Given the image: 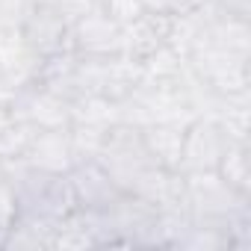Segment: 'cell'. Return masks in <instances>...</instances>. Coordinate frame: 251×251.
<instances>
[{"label":"cell","instance_id":"obj_1","mask_svg":"<svg viewBox=\"0 0 251 251\" xmlns=\"http://www.w3.org/2000/svg\"><path fill=\"white\" fill-rule=\"evenodd\" d=\"M98 163L106 169V175L124 192L130 189V183L148 166H157L148 157V151H145L142 127H133V124H127V121H118V124H112V127L106 130L103 145H100V154H98Z\"/></svg>","mask_w":251,"mask_h":251},{"label":"cell","instance_id":"obj_2","mask_svg":"<svg viewBox=\"0 0 251 251\" xmlns=\"http://www.w3.org/2000/svg\"><path fill=\"white\" fill-rule=\"evenodd\" d=\"M189 68L192 74L207 83L213 92L219 95H230V92H245L251 89V68H248V56L242 53H233V50H225L213 42L201 39L195 42V48L189 50Z\"/></svg>","mask_w":251,"mask_h":251},{"label":"cell","instance_id":"obj_3","mask_svg":"<svg viewBox=\"0 0 251 251\" xmlns=\"http://www.w3.org/2000/svg\"><path fill=\"white\" fill-rule=\"evenodd\" d=\"M183 183H186V207L198 219H227L230 213L248 207V198H251L230 189L216 169L183 172Z\"/></svg>","mask_w":251,"mask_h":251},{"label":"cell","instance_id":"obj_4","mask_svg":"<svg viewBox=\"0 0 251 251\" xmlns=\"http://www.w3.org/2000/svg\"><path fill=\"white\" fill-rule=\"evenodd\" d=\"M68 39H71V50L80 56H109V53H121L124 27L112 21L100 6H95L77 21H71Z\"/></svg>","mask_w":251,"mask_h":251},{"label":"cell","instance_id":"obj_5","mask_svg":"<svg viewBox=\"0 0 251 251\" xmlns=\"http://www.w3.org/2000/svg\"><path fill=\"white\" fill-rule=\"evenodd\" d=\"M68 33H71L68 18L53 3H45V0H36L21 24V36L27 39V45L36 50L39 59L53 56L59 50H68L71 48Z\"/></svg>","mask_w":251,"mask_h":251},{"label":"cell","instance_id":"obj_6","mask_svg":"<svg viewBox=\"0 0 251 251\" xmlns=\"http://www.w3.org/2000/svg\"><path fill=\"white\" fill-rule=\"evenodd\" d=\"M12 115L21 121H30L39 130H50V127H68L71 124V106L65 98H59L56 92L45 89L42 83L30 80L27 86H21V92L15 95V100L9 103Z\"/></svg>","mask_w":251,"mask_h":251},{"label":"cell","instance_id":"obj_7","mask_svg":"<svg viewBox=\"0 0 251 251\" xmlns=\"http://www.w3.org/2000/svg\"><path fill=\"white\" fill-rule=\"evenodd\" d=\"M227 145V136L222 133V127L207 118L198 115L186 124L183 130V157H180V172H204V169H216L222 151Z\"/></svg>","mask_w":251,"mask_h":251},{"label":"cell","instance_id":"obj_8","mask_svg":"<svg viewBox=\"0 0 251 251\" xmlns=\"http://www.w3.org/2000/svg\"><path fill=\"white\" fill-rule=\"evenodd\" d=\"M68 183L74 189L80 210H109L124 192V189H118V183L106 175V169L98 160L74 163L68 172Z\"/></svg>","mask_w":251,"mask_h":251},{"label":"cell","instance_id":"obj_9","mask_svg":"<svg viewBox=\"0 0 251 251\" xmlns=\"http://www.w3.org/2000/svg\"><path fill=\"white\" fill-rule=\"evenodd\" d=\"M24 163L30 169L39 172H50V175H68L74 166V151H71V139H68V127H50V130H39L24 154Z\"/></svg>","mask_w":251,"mask_h":251},{"label":"cell","instance_id":"obj_10","mask_svg":"<svg viewBox=\"0 0 251 251\" xmlns=\"http://www.w3.org/2000/svg\"><path fill=\"white\" fill-rule=\"evenodd\" d=\"M169 24H172V15H163V12H142L136 21L124 24V45H121V50L130 53L133 59L148 56L151 50H157L160 45H166Z\"/></svg>","mask_w":251,"mask_h":251},{"label":"cell","instance_id":"obj_11","mask_svg":"<svg viewBox=\"0 0 251 251\" xmlns=\"http://www.w3.org/2000/svg\"><path fill=\"white\" fill-rule=\"evenodd\" d=\"M183 124H148L142 127V142L148 157L172 172H180V157H183Z\"/></svg>","mask_w":251,"mask_h":251},{"label":"cell","instance_id":"obj_12","mask_svg":"<svg viewBox=\"0 0 251 251\" xmlns=\"http://www.w3.org/2000/svg\"><path fill=\"white\" fill-rule=\"evenodd\" d=\"M210 118L222 127V133L227 139L248 142V130H251V89L222 95Z\"/></svg>","mask_w":251,"mask_h":251},{"label":"cell","instance_id":"obj_13","mask_svg":"<svg viewBox=\"0 0 251 251\" xmlns=\"http://www.w3.org/2000/svg\"><path fill=\"white\" fill-rule=\"evenodd\" d=\"M39 62L42 59L27 45L21 30H0V74H9L18 80H33Z\"/></svg>","mask_w":251,"mask_h":251},{"label":"cell","instance_id":"obj_14","mask_svg":"<svg viewBox=\"0 0 251 251\" xmlns=\"http://www.w3.org/2000/svg\"><path fill=\"white\" fill-rule=\"evenodd\" d=\"M142 83H183L189 74V59L169 45H160L148 56L139 59Z\"/></svg>","mask_w":251,"mask_h":251},{"label":"cell","instance_id":"obj_15","mask_svg":"<svg viewBox=\"0 0 251 251\" xmlns=\"http://www.w3.org/2000/svg\"><path fill=\"white\" fill-rule=\"evenodd\" d=\"M71 124H86V127H100L109 130L112 124L121 121L118 115V100L109 95H77L71 103Z\"/></svg>","mask_w":251,"mask_h":251},{"label":"cell","instance_id":"obj_16","mask_svg":"<svg viewBox=\"0 0 251 251\" xmlns=\"http://www.w3.org/2000/svg\"><path fill=\"white\" fill-rule=\"evenodd\" d=\"M216 172L230 189H236L242 195H251V142L227 139V145H225V151L216 163Z\"/></svg>","mask_w":251,"mask_h":251},{"label":"cell","instance_id":"obj_17","mask_svg":"<svg viewBox=\"0 0 251 251\" xmlns=\"http://www.w3.org/2000/svg\"><path fill=\"white\" fill-rule=\"evenodd\" d=\"M53 225L56 222H45V219H36V216H24L18 213L15 225L9 227L6 233V242H3V251H39V248H50V233H53Z\"/></svg>","mask_w":251,"mask_h":251},{"label":"cell","instance_id":"obj_18","mask_svg":"<svg viewBox=\"0 0 251 251\" xmlns=\"http://www.w3.org/2000/svg\"><path fill=\"white\" fill-rule=\"evenodd\" d=\"M39 133V127H33L30 121L12 118V124L0 133V163H9V160H24L33 136Z\"/></svg>","mask_w":251,"mask_h":251},{"label":"cell","instance_id":"obj_19","mask_svg":"<svg viewBox=\"0 0 251 251\" xmlns=\"http://www.w3.org/2000/svg\"><path fill=\"white\" fill-rule=\"evenodd\" d=\"M103 136H106V130H100V127H86V124H68V139H71L74 163L98 160L100 145H103Z\"/></svg>","mask_w":251,"mask_h":251},{"label":"cell","instance_id":"obj_20","mask_svg":"<svg viewBox=\"0 0 251 251\" xmlns=\"http://www.w3.org/2000/svg\"><path fill=\"white\" fill-rule=\"evenodd\" d=\"M98 6L112 18V21H118L121 27L124 24H130V21H136L145 9H142V0H98Z\"/></svg>","mask_w":251,"mask_h":251},{"label":"cell","instance_id":"obj_21","mask_svg":"<svg viewBox=\"0 0 251 251\" xmlns=\"http://www.w3.org/2000/svg\"><path fill=\"white\" fill-rule=\"evenodd\" d=\"M36 0H0V30H21Z\"/></svg>","mask_w":251,"mask_h":251},{"label":"cell","instance_id":"obj_22","mask_svg":"<svg viewBox=\"0 0 251 251\" xmlns=\"http://www.w3.org/2000/svg\"><path fill=\"white\" fill-rule=\"evenodd\" d=\"M18 219V195L9 180H0V233H9Z\"/></svg>","mask_w":251,"mask_h":251},{"label":"cell","instance_id":"obj_23","mask_svg":"<svg viewBox=\"0 0 251 251\" xmlns=\"http://www.w3.org/2000/svg\"><path fill=\"white\" fill-rule=\"evenodd\" d=\"M219 9L222 12H233V15H248L251 0H219Z\"/></svg>","mask_w":251,"mask_h":251},{"label":"cell","instance_id":"obj_24","mask_svg":"<svg viewBox=\"0 0 251 251\" xmlns=\"http://www.w3.org/2000/svg\"><path fill=\"white\" fill-rule=\"evenodd\" d=\"M12 118H15V115H12V109H9V106H0V133H3L9 124H12Z\"/></svg>","mask_w":251,"mask_h":251},{"label":"cell","instance_id":"obj_25","mask_svg":"<svg viewBox=\"0 0 251 251\" xmlns=\"http://www.w3.org/2000/svg\"><path fill=\"white\" fill-rule=\"evenodd\" d=\"M3 242H6V233H0V251H3Z\"/></svg>","mask_w":251,"mask_h":251}]
</instances>
